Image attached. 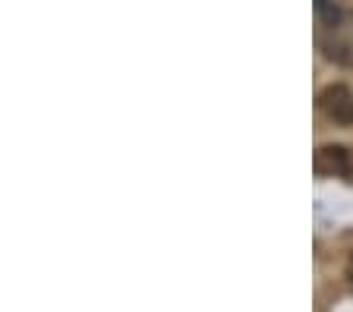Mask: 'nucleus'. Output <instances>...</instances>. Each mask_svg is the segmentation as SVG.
I'll return each mask as SVG.
<instances>
[{
  "instance_id": "3",
  "label": "nucleus",
  "mask_w": 353,
  "mask_h": 312,
  "mask_svg": "<svg viewBox=\"0 0 353 312\" xmlns=\"http://www.w3.org/2000/svg\"><path fill=\"white\" fill-rule=\"evenodd\" d=\"M316 13L319 19H322V25H328V29H334V25L341 23V10L331 3V0H316Z\"/></svg>"
},
{
  "instance_id": "4",
  "label": "nucleus",
  "mask_w": 353,
  "mask_h": 312,
  "mask_svg": "<svg viewBox=\"0 0 353 312\" xmlns=\"http://www.w3.org/2000/svg\"><path fill=\"white\" fill-rule=\"evenodd\" d=\"M347 278H350V287H353V259H350V265H347Z\"/></svg>"
},
{
  "instance_id": "2",
  "label": "nucleus",
  "mask_w": 353,
  "mask_h": 312,
  "mask_svg": "<svg viewBox=\"0 0 353 312\" xmlns=\"http://www.w3.org/2000/svg\"><path fill=\"white\" fill-rule=\"evenodd\" d=\"M316 171L322 177H353V158L344 145H325L316 155Z\"/></svg>"
},
{
  "instance_id": "1",
  "label": "nucleus",
  "mask_w": 353,
  "mask_h": 312,
  "mask_svg": "<svg viewBox=\"0 0 353 312\" xmlns=\"http://www.w3.org/2000/svg\"><path fill=\"white\" fill-rule=\"evenodd\" d=\"M322 111L331 123L338 127H350L353 123V95L347 85H328L322 92Z\"/></svg>"
}]
</instances>
